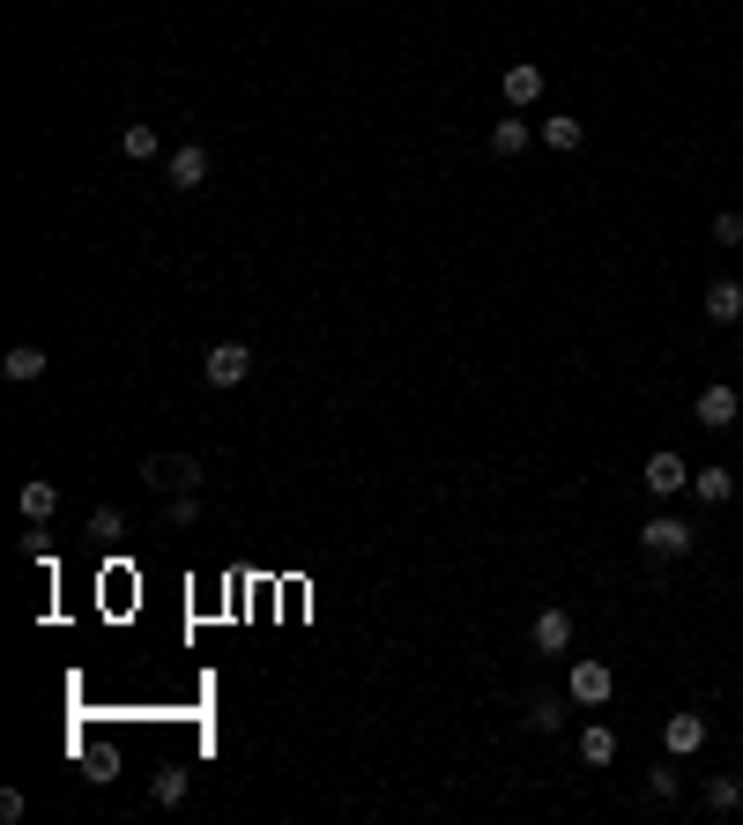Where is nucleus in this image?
Returning a JSON list of instances; mask_svg holds the SVG:
<instances>
[{"label": "nucleus", "mask_w": 743, "mask_h": 825, "mask_svg": "<svg viewBox=\"0 0 743 825\" xmlns=\"http://www.w3.org/2000/svg\"><path fill=\"white\" fill-rule=\"evenodd\" d=\"M640 550L647 558H692L699 550V529L677 521V513H655V521H640Z\"/></svg>", "instance_id": "nucleus-1"}, {"label": "nucleus", "mask_w": 743, "mask_h": 825, "mask_svg": "<svg viewBox=\"0 0 743 825\" xmlns=\"http://www.w3.org/2000/svg\"><path fill=\"white\" fill-rule=\"evenodd\" d=\"M142 484L165 492V498H179V492L202 484V461H194V454H149V461H142Z\"/></svg>", "instance_id": "nucleus-2"}, {"label": "nucleus", "mask_w": 743, "mask_h": 825, "mask_svg": "<svg viewBox=\"0 0 743 825\" xmlns=\"http://www.w3.org/2000/svg\"><path fill=\"white\" fill-rule=\"evenodd\" d=\"M165 186L171 194H202L208 186V149L202 142H186V149H171L165 157Z\"/></svg>", "instance_id": "nucleus-3"}, {"label": "nucleus", "mask_w": 743, "mask_h": 825, "mask_svg": "<svg viewBox=\"0 0 743 825\" xmlns=\"http://www.w3.org/2000/svg\"><path fill=\"white\" fill-rule=\"evenodd\" d=\"M565 692H573V706H602L610 692H618V677H610V662H573V677H565Z\"/></svg>", "instance_id": "nucleus-4"}, {"label": "nucleus", "mask_w": 743, "mask_h": 825, "mask_svg": "<svg viewBox=\"0 0 743 825\" xmlns=\"http://www.w3.org/2000/svg\"><path fill=\"white\" fill-rule=\"evenodd\" d=\"M246 372H253V350H246V342H216V350L202 357V379H208V387H239Z\"/></svg>", "instance_id": "nucleus-5"}, {"label": "nucleus", "mask_w": 743, "mask_h": 825, "mask_svg": "<svg viewBox=\"0 0 743 825\" xmlns=\"http://www.w3.org/2000/svg\"><path fill=\"white\" fill-rule=\"evenodd\" d=\"M640 484H647L655 498H677V492H692V469H684L677 454H647V469H640Z\"/></svg>", "instance_id": "nucleus-6"}, {"label": "nucleus", "mask_w": 743, "mask_h": 825, "mask_svg": "<svg viewBox=\"0 0 743 825\" xmlns=\"http://www.w3.org/2000/svg\"><path fill=\"white\" fill-rule=\"evenodd\" d=\"M498 89H506V105H513V112H528V105L543 97V68H536V60H513V68L498 75Z\"/></svg>", "instance_id": "nucleus-7"}, {"label": "nucleus", "mask_w": 743, "mask_h": 825, "mask_svg": "<svg viewBox=\"0 0 743 825\" xmlns=\"http://www.w3.org/2000/svg\"><path fill=\"white\" fill-rule=\"evenodd\" d=\"M661 743H669V759H692L706 743V714H669L661 721Z\"/></svg>", "instance_id": "nucleus-8"}, {"label": "nucleus", "mask_w": 743, "mask_h": 825, "mask_svg": "<svg viewBox=\"0 0 743 825\" xmlns=\"http://www.w3.org/2000/svg\"><path fill=\"white\" fill-rule=\"evenodd\" d=\"M699 424L706 432H729V424H736V387H721V379L699 387Z\"/></svg>", "instance_id": "nucleus-9"}, {"label": "nucleus", "mask_w": 743, "mask_h": 825, "mask_svg": "<svg viewBox=\"0 0 743 825\" xmlns=\"http://www.w3.org/2000/svg\"><path fill=\"white\" fill-rule=\"evenodd\" d=\"M692 492H699V506H729L736 498V476L721 461H706V469H692Z\"/></svg>", "instance_id": "nucleus-10"}, {"label": "nucleus", "mask_w": 743, "mask_h": 825, "mask_svg": "<svg viewBox=\"0 0 743 825\" xmlns=\"http://www.w3.org/2000/svg\"><path fill=\"white\" fill-rule=\"evenodd\" d=\"M706 320H721V328H729V320H743V283H736V276L706 283Z\"/></svg>", "instance_id": "nucleus-11"}, {"label": "nucleus", "mask_w": 743, "mask_h": 825, "mask_svg": "<svg viewBox=\"0 0 743 825\" xmlns=\"http://www.w3.org/2000/svg\"><path fill=\"white\" fill-rule=\"evenodd\" d=\"M573 647V618L565 610H543L536 618V655H565Z\"/></svg>", "instance_id": "nucleus-12"}, {"label": "nucleus", "mask_w": 743, "mask_h": 825, "mask_svg": "<svg viewBox=\"0 0 743 825\" xmlns=\"http://www.w3.org/2000/svg\"><path fill=\"white\" fill-rule=\"evenodd\" d=\"M699 796H706V811H714V818H729V811H743V774H714Z\"/></svg>", "instance_id": "nucleus-13"}, {"label": "nucleus", "mask_w": 743, "mask_h": 825, "mask_svg": "<svg viewBox=\"0 0 743 825\" xmlns=\"http://www.w3.org/2000/svg\"><path fill=\"white\" fill-rule=\"evenodd\" d=\"M580 759H587V766H610V759H618V729L587 721V729H580Z\"/></svg>", "instance_id": "nucleus-14"}, {"label": "nucleus", "mask_w": 743, "mask_h": 825, "mask_svg": "<svg viewBox=\"0 0 743 825\" xmlns=\"http://www.w3.org/2000/svg\"><path fill=\"white\" fill-rule=\"evenodd\" d=\"M8 379H15V387L45 379V350H38V342H15V350H8Z\"/></svg>", "instance_id": "nucleus-15"}, {"label": "nucleus", "mask_w": 743, "mask_h": 825, "mask_svg": "<svg viewBox=\"0 0 743 825\" xmlns=\"http://www.w3.org/2000/svg\"><path fill=\"white\" fill-rule=\"evenodd\" d=\"M565 706H573V692H543V700L528 706V729H543V737L565 729Z\"/></svg>", "instance_id": "nucleus-16"}, {"label": "nucleus", "mask_w": 743, "mask_h": 825, "mask_svg": "<svg viewBox=\"0 0 743 825\" xmlns=\"http://www.w3.org/2000/svg\"><path fill=\"white\" fill-rule=\"evenodd\" d=\"M52 513H60V492H52L45 476H31V484H23V521H52Z\"/></svg>", "instance_id": "nucleus-17"}, {"label": "nucleus", "mask_w": 743, "mask_h": 825, "mask_svg": "<svg viewBox=\"0 0 743 825\" xmlns=\"http://www.w3.org/2000/svg\"><path fill=\"white\" fill-rule=\"evenodd\" d=\"M120 149L134 157V165H149V157H165V142H157V126H149V120H134V126H126V134H120Z\"/></svg>", "instance_id": "nucleus-18"}, {"label": "nucleus", "mask_w": 743, "mask_h": 825, "mask_svg": "<svg viewBox=\"0 0 743 825\" xmlns=\"http://www.w3.org/2000/svg\"><path fill=\"white\" fill-rule=\"evenodd\" d=\"M521 149H528V120L513 112V120H498V126H491V157H521Z\"/></svg>", "instance_id": "nucleus-19"}, {"label": "nucleus", "mask_w": 743, "mask_h": 825, "mask_svg": "<svg viewBox=\"0 0 743 825\" xmlns=\"http://www.w3.org/2000/svg\"><path fill=\"white\" fill-rule=\"evenodd\" d=\"M543 142H550L558 157H573V149H580V120H573V112H558V120H543Z\"/></svg>", "instance_id": "nucleus-20"}, {"label": "nucleus", "mask_w": 743, "mask_h": 825, "mask_svg": "<svg viewBox=\"0 0 743 825\" xmlns=\"http://www.w3.org/2000/svg\"><path fill=\"white\" fill-rule=\"evenodd\" d=\"M149 803H186V774H179V766H165V774H157V781H149Z\"/></svg>", "instance_id": "nucleus-21"}, {"label": "nucleus", "mask_w": 743, "mask_h": 825, "mask_svg": "<svg viewBox=\"0 0 743 825\" xmlns=\"http://www.w3.org/2000/svg\"><path fill=\"white\" fill-rule=\"evenodd\" d=\"M89 536H97V543L126 536V513H120V506H97V513H89Z\"/></svg>", "instance_id": "nucleus-22"}, {"label": "nucleus", "mask_w": 743, "mask_h": 825, "mask_svg": "<svg viewBox=\"0 0 743 825\" xmlns=\"http://www.w3.org/2000/svg\"><path fill=\"white\" fill-rule=\"evenodd\" d=\"M714 246H743V216H736V208L714 216Z\"/></svg>", "instance_id": "nucleus-23"}, {"label": "nucleus", "mask_w": 743, "mask_h": 825, "mask_svg": "<svg viewBox=\"0 0 743 825\" xmlns=\"http://www.w3.org/2000/svg\"><path fill=\"white\" fill-rule=\"evenodd\" d=\"M647 788L669 803V796H684V774H677V766H655V774H647Z\"/></svg>", "instance_id": "nucleus-24"}, {"label": "nucleus", "mask_w": 743, "mask_h": 825, "mask_svg": "<svg viewBox=\"0 0 743 825\" xmlns=\"http://www.w3.org/2000/svg\"><path fill=\"white\" fill-rule=\"evenodd\" d=\"M194 521H202V498L179 492V498H171V529H194Z\"/></svg>", "instance_id": "nucleus-25"}]
</instances>
